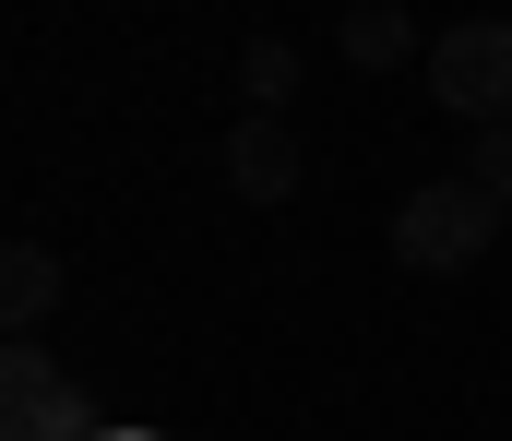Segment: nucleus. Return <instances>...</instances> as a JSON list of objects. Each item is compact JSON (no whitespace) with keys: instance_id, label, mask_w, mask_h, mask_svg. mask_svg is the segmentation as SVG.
<instances>
[{"instance_id":"nucleus-1","label":"nucleus","mask_w":512,"mask_h":441,"mask_svg":"<svg viewBox=\"0 0 512 441\" xmlns=\"http://www.w3.org/2000/svg\"><path fill=\"white\" fill-rule=\"evenodd\" d=\"M501 227H512V215L453 167V179H417V191L393 203V263H405V275H465V263H489Z\"/></svg>"},{"instance_id":"nucleus-4","label":"nucleus","mask_w":512,"mask_h":441,"mask_svg":"<svg viewBox=\"0 0 512 441\" xmlns=\"http://www.w3.org/2000/svg\"><path fill=\"white\" fill-rule=\"evenodd\" d=\"M227 191H239V203H286V191H298V132L251 108V120L227 132Z\"/></svg>"},{"instance_id":"nucleus-7","label":"nucleus","mask_w":512,"mask_h":441,"mask_svg":"<svg viewBox=\"0 0 512 441\" xmlns=\"http://www.w3.org/2000/svg\"><path fill=\"white\" fill-rule=\"evenodd\" d=\"M239 96H251L262 120H286V96H298V48H286V36H251V48H239Z\"/></svg>"},{"instance_id":"nucleus-2","label":"nucleus","mask_w":512,"mask_h":441,"mask_svg":"<svg viewBox=\"0 0 512 441\" xmlns=\"http://www.w3.org/2000/svg\"><path fill=\"white\" fill-rule=\"evenodd\" d=\"M417 72H429L441 120H477V132H501V120H512V24H501V12H465V24H441Z\"/></svg>"},{"instance_id":"nucleus-6","label":"nucleus","mask_w":512,"mask_h":441,"mask_svg":"<svg viewBox=\"0 0 512 441\" xmlns=\"http://www.w3.org/2000/svg\"><path fill=\"white\" fill-rule=\"evenodd\" d=\"M346 60H358V72H393V60H429V36H417L405 0H358V12H346Z\"/></svg>"},{"instance_id":"nucleus-5","label":"nucleus","mask_w":512,"mask_h":441,"mask_svg":"<svg viewBox=\"0 0 512 441\" xmlns=\"http://www.w3.org/2000/svg\"><path fill=\"white\" fill-rule=\"evenodd\" d=\"M60 287H72L60 251H48L36 227H12V251H0V310H12V334H36V322L60 310Z\"/></svg>"},{"instance_id":"nucleus-3","label":"nucleus","mask_w":512,"mask_h":441,"mask_svg":"<svg viewBox=\"0 0 512 441\" xmlns=\"http://www.w3.org/2000/svg\"><path fill=\"white\" fill-rule=\"evenodd\" d=\"M0 441H84V394L36 334L0 346Z\"/></svg>"},{"instance_id":"nucleus-8","label":"nucleus","mask_w":512,"mask_h":441,"mask_svg":"<svg viewBox=\"0 0 512 441\" xmlns=\"http://www.w3.org/2000/svg\"><path fill=\"white\" fill-rule=\"evenodd\" d=\"M465 179H477V191H489V203L512 215V120H501V132H477V144H465Z\"/></svg>"}]
</instances>
